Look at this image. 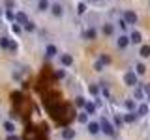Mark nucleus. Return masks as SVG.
<instances>
[{"mask_svg":"<svg viewBox=\"0 0 150 140\" xmlns=\"http://www.w3.org/2000/svg\"><path fill=\"white\" fill-rule=\"evenodd\" d=\"M143 97H144V92L143 90H137V92H135V99H143Z\"/></svg>","mask_w":150,"mask_h":140,"instance_id":"27","label":"nucleus"},{"mask_svg":"<svg viewBox=\"0 0 150 140\" xmlns=\"http://www.w3.org/2000/svg\"><path fill=\"white\" fill-rule=\"evenodd\" d=\"M84 110H86V114H94V112H96V106L92 105V103H84Z\"/></svg>","mask_w":150,"mask_h":140,"instance_id":"19","label":"nucleus"},{"mask_svg":"<svg viewBox=\"0 0 150 140\" xmlns=\"http://www.w3.org/2000/svg\"><path fill=\"white\" fill-rule=\"evenodd\" d=\"M148 101H150V93H148Z\"/></svg>","mask_w":150,"mask_h":140,"instance_id":"35","label":"nucleus"},{"mask_svg":"<svg viewBox=\"0 0 150 140\" xmlns=\"http://www.w3.org/2000/svg\"><path fill=\"white\" fill-rule=\"evenodd\" d=\"M15 21L19 22V24H25V22L28 21V17H26V13H23V11H19L17 15H15Z\"/></svg>","mask_w":150,"mask_h":140,"instance_id":"14","label":"nucleus"},{"mask_svg":"<svg viewBox=\"0 0 150 140\" xmlns=\"http://www.w3.org/2000/svg\"><path fill=\"white\" fill-rule=\"evenodd\" d=\"M141 41H143V36H141V32H137V30H133L129 34V43H141Z\"/></svg>","mask_w":150,"mask_h":140,"instance_id":"6","label":"nucleus"},{"mask_svg":"<svg viewBox=\"0 0 150 140\" xmlns=\"http://www.w3.org/2000/svg\"><path fill=\"white\" fill-rule=\"evenodd\" d=\"M83 36H84V39L92 41V39H96V30H94V28H86V30L83 32Z\"/></svg>","mask_w":150,"mask_h":140,"instance_id":"8","label":"nucleus"},{"mask_svg":"<svg viewBox=\"0 0 150 140\" xmlns=\"http://www.w3.org/2000/svg\"><path fill=\"white\" fill-rule=\"evenodd\" d=\"M51 13H53L54 17H60L64 13V9H62V6H60V4H53V6H51Z\"/></svg>","mask_w":150,"mask_h":140,"instance_id":"9","label":"nucleus"},{"mask_svg":"<svg viewBox=\"0 0 150 140\" xmlns=\"http://www.w3.org/2000/svg\"><path fill=\"white\" fill-rule=\"evenodd\" d=\"M81 123H88V114L86 112H83V114H79V118H77Z\"/></svg>","mask_w":150,"mask_h":140,"instance_id":"24","label":"nucleus"},{"mask_svg":"<svg viewBox=\"0 0 150 140\" xmlns=\"http://www.w3.org/2000/svg\"><path fill=\"white\" fill-rule=\"evenodd\" d=\"M148 114V105H139L137 106V116H144Z\"/></svg>","mask_w":150,"mask_h":140,"instance_id":"18","label":"nucleus"},{"mask_svg":"<svg viewBox=\"0 0 150 140\" xmlns=\"http://www.w3.org/2000/svg\"><path fill=\"white\" fill-rule=\"evenodd\" d=\"M100 129L107 134V136H115V125H112L107 118H100Z\"/></svg>","mask_w":150,"mask_h":140,"instance_id":"1","label":"nucleus"},{"mask_svg":"<svg viewBox=\"0 0 150 140\" xmlns=\"http://www.w3.org/2000/svg\"><path fill=\"white\" fill-rule=\"evenodd\" d=\"M84 103H86L84 97H77V99H75V105H77L79 108H84Z\"/></svg>","mask_w":150,"mask_h":140,"instance_id":"22","label":"nucleus"},{"mask_svg":"<svg viewBox=\"0 0 150 140\" xmlns=\"http://www.w3.org/2000/svg\"><path fill=\"white\" fill-rule=\"evenodd\" d=\"M90 93H92V95H98V93H100V88H98V86H90Z\"/></svg>","mask_w":150,"mask_h":140,"instance_id":"28","label":"nucleus"},{"mask_svg":"<svg viewBox=\"0 0 150 140\" xmlns=\"http://www.w3.org/2000/svg\"><path fill=\"white\" fill-rule=\"evenodd\" d=\"M116 45H118V49H126V47H129V36L122 34L116 37Z\"/></svg>","mask_w":150,"mask_h":140,"instance_id":"5","label":"nucleus"},{"mask_svg":"<svg viewBox=\"0 0 150 140\" xmlns=\"http://www.w3.org/2000/svg\"><path fill=\"white\" fill-rule=\"evenodd\" d=\"M23 26H25V30H26V32H34V30H36V24H34L32 21H26Z\"/></svg>","mask_w":150,"mask_h":140,"instance_id":"21","label":"nucleus"},{"mask_svg":"<svg viewBox=\"0 0 150 140\" xmlns=\"http://www.w3.org/2000/svg\"><path fill=\"white\" fill-rule=\"evenodd\" d=\"M100 62H101V64H111V58H109L107 54H101V56H100Z\"/></svg>","mask_w":150,"mask_h":140,"instance_id":"25","label":"nucleus"},{"mask_svg":"<svg viewBox=\"0 0 150 140\" xmlns=\"http://www.w3.org/2000/svg\"><path fill=\"white\" fill-rule=\"evenodd\" d=\"M135 118H137L135 114H129V112H128V114L124 116V121H128V123H133V121H135Z\"/></svg>","mask_w":150,"mask_h":140,"instance_id":"23","label":"nucleus"},{"mask_svg":"<svg viewBox=\"0 0 150 140\" xmlns=\"http://www.w3.org/2000/svg\"><path fill=\"white\" fill-rule=\"evenodd\" d=\"M124 80H126V84H128V86H135V84H137V73L128 71V73L124 75Z\"/></svg>","mask_w":150,"mask_h":140,"instance_id":"4","label":"nucleus"},{"mask_svg":"<svg viewBox=\"0 0 150 140\" xmlns=\"http://www.w3.org/2000/svg\"><path fill=\"white\" fill-rule=\"evenodd\" d=\"M13 6H15V4H13V0H6V8L8 9H11Z\"/></svg>","mask_w":150,"mask_h":140,"instance_id":"32","label":"nucleus"},{"mask_svg":"<svg viewBox=\"0 0 150 140\" xmlns=\"http://www.w3.org/2000/svg\"><path fill=\"white\" fill-rule=\"evenodd\" d=\"M118 26L122 28V30H128V22H126V21H124V19H122V21L118 22Z\"/></svg>","mask_w":150,"mask_h":140,"instance_id":"29","label":"nucleus"},{"mask_svg":"<svg viewBox=\"0 0 150 140\" xmlns=\"http://www.w3.org/2000/svg\"><path fill=\"white\" fill-rule=\"evenodd\" d=\"M144 71H146V65H144V64H137V65H135V73H137V75H144Z\"/></svg>","mask_w":150,"mask_h":140,"instance_id":"20","label":"nucleus"},{"mask_svg":"<svg viewBox=\"0 0 150 140\" xmlns=\"http://www.w3.org/2000/svg\"><path fill=\"white\" fill-rule=\"evenodd\" d=\"M45 52H47V56H56V54H58V49H56L54 45H47Z\"/></svg>","mask_w":150,"mask_h":140,"instance_id":"16","label":"nucleus"},{"mask_svg":"<svg viewBox=\"0 0 150 140\" xmlns=\"http://www.w3.org/2000/svg\"><path fill=\"white\" fill-rule=\"evenodd\" d=\"M126 108H128V110H133V108H135V103L131 101V99H129V101H126Z\"/></svg>","mask_w":150,"mask_h":140,"instance_id":"26","label":"nucleus"},{"mask_svg":"<svg viewBox=\"0 0 150 140\" xmlns=\"http://www.w3.org/2000/svg\"><path fill=\"white\" fill-rule=\"evenodd\" d=\"M49 8V0H38V9L40 11H45Z\"/></svg>","mask_w":150,"mask_h":140,"instance_id":"17","label":"nucleus"},{"mask_svg":"<svg viewBox=\"0 0 150 140\" xmlns=\"http://www.w3.org/2000/svg\"><path fill=\"white\" fill-rule=\"evenodd\" d=\"M100 123H96V121H88V133L90 134H98L100 133Z\"/></svg>","mask_w":150,"mask_h":140,"instance_id":"7","label":"nucleus"},{"mask_svg":"<svg viewBox=\"0 0 150 140\" xmlns=\"http://www.w3.org/2000/svg\"><path fill=\"white\" fill-rule=\"evenodd\" d=\"M4 129H6L8 134H11L13 131H15V123H13V121H4Z\"/></svg>","mask_w":150,"mask_h":140,"instance_id":"15","label":"nucleus"},{"mask_svg":"<svg viewBox=\"0 0 150 140\" xmlns=\"http://www.w3.org/2000/svg\"><path fill=\"white\" fill-rule=\"evenodd\" d=\"M103 34H105V36H112V34H115V24L105 22V24H103Z\"/></svg>","mask_w":150,"mask_h":140,"instance_id":"10","label":"nucleus"},{"mask_svg":"<svg viewBox=\"0 0 150 140\" xmlns=\"http://www.w3.org/2000/svg\"><path fill=\"white\" fill-rule=\"evenodd\" d=\"M6 140H21V138H19L17 134H13V133H11V134H8V138H6Z\"/></svg>","mask_w":150,"mask_h":140,"instance_id":"31","label":"nucleus"},{"mask_svg":"<svg viewBox=\"0 0 150 140\" xmlns=\"http://www.w3.org/2000/svg\"><path fill=\"white\" fill-rule=\"evenodd\" d=\"M84 9H86V6H84V4H79V6H77V11H79V13H83Z\"/></svg>","mask_w":150,"mask_h":140,"instance_id":"33","label":"nucleus"},{"mask_svg":"<svg viewBox=\"0 0 150 140\" xmlns=\"http://www.w3.org/2000/svg\"><path fill=\"white\" fill-rule=\"evenodd\" d=\"M62 138L64 140H73L75 138V131L73 129H64L62 131Z\"/></svg>","mask_w":150,"mask_h":140,"instance_id":"11","label":"nucleus"},{"mask_svg":"<svg viewBox=\"0 0 150 140\" xmlns=\"http://www.w3.org/2000/svg\"><path fill=\"white\" fill-rule=\"evenodd\" d=\"M115 123H116V127H120V125H122V120L118 118V116H115Z\"/></svg>","mask_w":150,"mask_h":140,"instance_id":"34","label":"nucleus"},{"mask_svg":"<svg viewBox=\"0 0 150 140\" xmlns=\"http://www.w3.org/2000/svg\"><path fill=\"white\" fill-rule=\"evenodd\" d=\"M124 21L128 22V24H135V22H137V13H135V11H131V9L124 11Z\"/></svg>","mask_w":150,"mask_h":140,"instance_id":"3","label":"nucleus"},{"mask_svg":"<svg viewBox=\"0 0 150 140\" xmlns=\"http://www.w3.org/2000/svg\"><path fill=\"white\" fill-rule=\"evenodd\" d=\"M0 47H2V49H9V50H15L17 49V45L13 43L9 37H0Z\"/></svg>","mask_w":150,"mask_h":140,"instance_id":"2","label":"nucleus"},{"mask_svg":"<svg viewBox=\"0 0 150 140\" xmlns=\"http://www.w3.org/2000/svg\"><path fill=\"white\" fill-rule=\"evenodd\" d=\"M60 62H62V65H66V67H69V65L73 64V58L69 54H62L60 56Z\"/></svg>","mask_w":150,"mask_h":140,"instance_id":"12","label":"nucleus"},{"mask_svg":"<svg viewBox=\"0 0 150 140\" xmlns=\"http://www.w3.org/2000/svg\"><path fill=\"white\" fill-rule=\"evenodd\" d=\"M144 93H150V84H143V88H141Z\"/></svg>","mask_w":150,"mask_h":140,"instance_id":"30","label":"nucleus"},{"mask_svg":"<svg viewBox=\"0 0 150 140\" xmlns=\"http://www.w3.org/2000/svg\"><path fill=\"white\" fill-rule=\"evenodd\" d=\"M139 56H141V58H148V56H150V47L148 45H143L139 49Z\"/></svg>","mask_w":150,"mask_h":140,"instance_id":"13","label":"nucleus"}]
</instances>
